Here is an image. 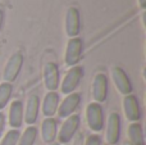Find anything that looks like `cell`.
Returning <instances> with one entry per match:
<instances>
[{"label": "cell", "instance_id": "cell-1", "mask_svg": "<svg viewBox=\"0 0 146 145\" xmlns=\"http://www.w3.org/2000/svg\"><path fill=\"white\" fill-rule=\"evenodd\" d=\"M86 121L87 126L94 132H100L104 128V112L99 103H90L86 108Z\"/></svg>", "mask_w": 146, "mask_h": 145}, {"label": "cell", "instance_id": "cell-2", "mask_svg": "<svg viewBox=\"0 0 146 145\" xmlns=\"http://www.w3.org/2000/svg\"><path fill=\"white\" fill-rule=\"evenodd\" d=\"M80 116L78 114H72L69 116L68 118H66V121L63 122L60 130H59L58 135V143L59 144H68L69 141L72 140L76 136L78 131V127H80Z\"/></svg>", "mask_w": 146, "mask_h": 145}, {"label": "cell", "instance_id": "cell-3", "mask_svg": "<svg viewBox=\"0 0 146 145\" xmlns=\"http://www.w3.org/2000/svg\"><path fill=\"white\" fill-rule=\"evenodd\" d=\"M23 66V55L21 53H14L13 55H10V58L8 59L7 64L4 67L3 71V80L4 82L12 84L17 80L18 74H19L21 69Z\"/></svg>", "mask_w": 146, "mask_h": 145}, {"label": "cell", "instance_id": "cell-4", "mask_svg": "<svg viewBox=\"0 0 146 145\" xmlns=\"http://www.w3.org/2000/svg\"><path fill=\"white\" fill-rule=\"evenodd\" d=\"M83 77V68L81 66H74L67 72L64 80L62 81V84L59 85L60 86V90L63 94L68 95L74 92V90L78 87L81 80Z\"/></svg>", "mask_w": 146, "mask_h": 145}, {"label": "cell", "instance_id": "cell-5", "mask_svg": "<svg viewBox=\"0 0 146 145\" xmlns=\"http://www.w3.org/2000/svg\"><path fill=\"white\" fill-rule=\"evenodd\" d=\"M121 139V117L117 112L109 114L106 121L105 140L108 145H117Z\"/></svg>", "mask_w": 146, "mask_h": 145}, {"label": "cell", "instance_id": "cell-6", "mask_svg": "<svg viewBox=\"0 0 146 145\" xmlns=\"http://www.w3.org/2000/svg\"><path fill=\"white\" fill-rule=\"evenodd\" d=\"M111 78H113L114 85L117 86L118 91L122 95L126 96V95H129L132 92V90H133L132 82L123 68H121V67H113L111 68Z\"/></svg>", "mask_w": 146, "mask_h": 145}, {"label": "cell", "instance_id": "cell-7", "mask_svg": "<svg viewBox=\"0 0 146 145\" xmlns=\"http://www.w3.org/2000/svg\"><path fill=\"white\" fill-rule=\"evenodd\" d=\"M82 49L83 44L80 37H73L68 41V45L66 49V57H64V62L67 66L74 67L78 64L82 57Z\"/></svg>", "mask_w": 146, "mask_h": 145}, {"label": "cell", "instance_id": "cell-8", "mask_svg": "<svg viewBox=\"0 0 146 145\" xmlns=\"http://www.w3.org/2000/svg\"><path fill=\"white\" fill-rule=\"evenodd\" d=\"M44 85L49 91H56L60 85V74H59L58 64L49 62L44 66Z\"/></svg>", "mask_w": 146, "mask_h": 145}, {"label": "cell", "instance_id": "cell-9", "mask_svg": "<svg viewBox=\"0 0 146 145\" xmlns=\"http://www.w3.org/2000/svg\"><path fill=\"white\" fill-rule=\"evenodd\" d=\"M92 98L95 103H104L108 98V77L104 73H98L92 80Z\"/></svg>", "mask_w": 146, "mask_h": 145}, {"label": "cell", "instance_id": "cell-10", "mask_svg": "<svg viewBox=\"0 0 146 145\" xmlns=\"http://www.w3.org/2000/svg\"><path fill=\"white\" fill-rule=\"evenodd\" d=\"M81 103V94L78 92H72L66 96V99L59 104L58 107V116L60 118H68L69 116L74 114L77 108L80 107Z\"/></svg>", "mask_w": 146, "mask_h": 145}, {"label": "cell", "instance_id": "cell-11", "mask_svg": "<svg viewBox=\"0 0 146 145\" xmlns=\"http://www.w3.org/2000/svg\"><path fill=\"white\" fill-rule=\"evenodd\" d=\"M123 112L126 118L131 122H139L141 118V108H140L139 99L136 95L129 94L126 95L123 99Z\"/></svg>", "mask_w": 146, "mask_h": 145}, {"label": "cell", "instance_id": "cell-12", "mask_svg": "<svg viewBox=\"0 0 146 145\" xmlns=\"http://www.w3.org/2000/svg\"><path fill=\"white\" fill-rule=\"evenodd\" d=\"M38 112H40V98L36 94L30 95L27 99V103H26L23 121L28 126H35L36 121L38 118Z\"/></svg>", "mask_w": 146, "mask_h": 145}, {"label": "cell", "instance_id": "cell-13", "mask_svg": "<svg viewBox=\"0 0 146 145\" xmlns=\"http://www.w3.org/2000/svg\"><path fill=\"white\" fill-rule=\"evenodd\" d=\"M81 30V18L77 8H68L66 14V32L71 39L77 37Z\"/></svg>", "mask_w": 146, "mask_h": 145}, {"label": "cell", "instance_id": "cell-14", "mask_svg": "<svg viewBox=\"0 0 146 145\" xmlns=\"http://www.w3.org/2000/svg\"><path fill=\"white\" fill-rule=\"evenodd\" d=\"M56 135H58V122L55 118L50 117L44 120L41 125V138L42 141L46 144H51L55 141Z\"/></svg>", "mask_w": 146, "mask_h": 145}, {"label": "cell", "instance_id": "cell-15", "mask_svg": "<svg viewBox=\"0 0 146 145\" xmlns=\"http://www.w3.org/2000/svg\"><path fill=\"white\" fill-rule=\"evenodd\" d=\"M9 125L12 128L18 130L23 125V103L14 100L9 108Z\"/></svg>", "mask_w": 146, "mask_h": 145}, {"label": "cell", "instance_id": "cell-16", "mask_svg": "<svg viewBox=\"0 0 146 145\" xmlns=\"http://www.w3.org/2000/svg\"><path fill=\"white\" fill-rule=\"evenodd\" d=\"M60 104L59 94L56 91H49L46 94L42 103V113L46 118H50L58 112V107Z\"/></svg>", "mask_w": 146, "mask_h": 145}, {"label": "cell", "instance_id": "cell-17", "mask_svg": "<svg viewBox=\"0 0 146 145\" xmlns=\"http://www.w3.org/2000/svg\"><path fill=\"white\" fill-rule=\"evenodd\" d=\"M128 143L131 145H145L144 130L139 122H132L128 126Z\"/></svg>", "mask_w": 146, "mask_h": 145}, {"label": "cell", "instance_id": "cell-18", "mask_svg": "<svg viewBox=\"0 0 146 145\" xmlns=\"http://www.w3.org/2000/svg\"><path fill=\"white\" fill-rule=\"evenodd\" d=\"M36 138H37V128L35 126H28L19 136L17 145H35Z\"/></svg>", "mask_w": 146, "mask_h": 145}, {"label": "cell", "instance_id": "cell-19", "mask_svg": "<svg viewBox=\"0 0 146 145\" xmlns=\"http://www.w3.org/2000/svg\"><path fill=\"white\" fill-rule=\"evenodd\" d=\"M12 92H13L12 84H8V82L0 84V110L7 107V104L10 100V96H12Z\"/></svg>", "mask_w": 146, "mask_h": 145}, {"label": "cell", "instance_id": "cell-20", "mask_svg": "<svg viewBox=\"0 0 146 145\" xmlns=\"http://www.w3.org/2000/svg\"><path fill=\"white\" fill-rule=\"evenodd\" d=\"M19 136H21V132L19 130H9L5 136L3 138V140L0 141V145H17L18 144V140H19Z\"/></svg>", "mask_w": 146, "mask_h": 145}, {"label": "cell", "instance_id": "cell-21", "mask_svg": "<svg viewBox=\"0 0 146 145\" xmlns=\"http://www.w3.org/2000/svg\"><path fill=\"white\" fill-rule=\"evenodd\" d=\"M83 145H101V139L99 135L94 134V135L87 136V139H86V141L83 143Z\"/></svg>", "mask_w": 146, "mask_h": 145}, {"label": "cell", "instance_id": "cell-22", "mask_svg": "<svg viewBox=\"0 0 146 145\" xmlns=\"http://www.w3.org/2000/svg\"><path fill=\"white\" fill-rule=\"evenodd\" d=\"M5 123H7V121H5V116H4V113L0 112V136H1V135H3V132H4Z\"/></svg>", "mask_w": 146, "mask_h": 145}, {"label": "cell", "instance_id": "cell-23", "mask_svg": "<svg viewBox=\"0 0 146 145\" xmlns=\"http://www.w3.org/2000/svg\"><path fill=\"white\" fill-rule=\"evenodd\" d=\"M4 18H5V13L3 9H0V32H1L3 25H4Z\"/></svg>", "mask_w": 146, "mask_h": 145}, {"label": "cell", "instance_id": "cell-24", "mask_svg": "<svg viewBox=\"0 0 146 145\" xmlns=\"http://www.w3.org/2000/svg\"><path fill=\"white\" fill-rule=\"evenodd\" d=\"M140 5L141 8H145V0H140Z\"/></svg>", "mask_w": 146, "mask_h": 145}, {"label": "cell", "instance_id": "cell-25", "mask_svg": "<svg viewBox=\"0 0 146 145\" xmlns=\"http://www.w3.org/2000/svg\"><path fill=\"white\" fill-rule=\"evenodd\" d=\"M48 145H60L58 143V141H54V143H51V144H48Z\"/></svg>", "mask_w": 146, "mask_h": 145}, {"label": "cell", "instance_id": "cell-26", "mask_svg": "<svg viewBox=\"0 0 146 145\" xmlns=\"http://www.w3.org/2000/svg\"><path fill=\"white\" fill-rule=\"evenodd\" d=\"M123 145H131V144H129V143H128V141H126V143H124Z\"/></svg>", "mask_w": 146, "mask_h": 145}, {"label": "cell", "instance_id": "cell-27", "mask_svg": "<svg viewBox=\"0 0 146 145\" xmlns=\"http://www.w3.org/2000/svg\"><path fill=\"white\" fill-rule=\"evenodd\" d=\"M101 145H108V144H101Z\"/></svg>", "mask_w": 146, "mask_h": 145}]
</instances>
